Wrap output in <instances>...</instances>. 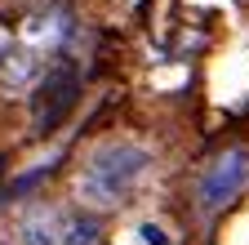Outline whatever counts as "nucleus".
<instances>
[{
    "instance_id": "nucleus-3",
    "label": "nucleus",
    "mask_w": 249,
    "mask_h": 245,
    "mask_svg": "<svg viewBox=\"0 0 249 245\" xmlns=\"http://www.w3.org/2000/svg\"><path fill=\"white\" fill-rule=\"evenodd\" d=\"M142 236H147V245H169V241H165V232H160V227H142Z\"/></svg>"
},
{
    "instance_id": "nucleus-1",
    "label": "nucleus",
    "mask_w": 249,
    "mask_h": 245,
    "mask_svg": "<svg viewBox=\"0 0 249 245\" xmlns=\"http://www.w3.org/2000/svg\"><path fill=\"white\" fill-rule=\"evenodd\" d=\"M147 165H151L147 147H138L129 138H111V143L89 151V161H85V170L76 178V196L85 205H93V209H111L138 188Z\"/></svg>"
},
{
    "instance_id": "nucleus-2",
    "label": "nucleus",
    "mask_w": 249,
    "mask_h": 245,
    "mask_svg": "<svg viewBox=\"0 0 249 245\" xmlns=\"http://www.w3.org/2000/svg\"><path fill=\"white\" fill-rule=\"evenodd\" d=\"M245 183H249V151L231 147V151H223V156L205 170V178H200V205H205V209L231 205V201L240 196Z\"/></svg>"
}]
</instances>
